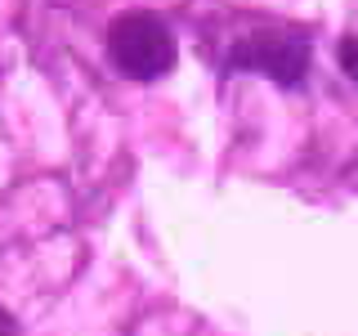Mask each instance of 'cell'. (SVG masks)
Returning a JSON list of instances; mask_svg holds the SVG:
<instances>
[{"label": "cell", "mask_w": 358, "mask_h": 336, "mask_svg": "<svg viewBox=\"0 0 358 336\" xmlns=\"http://www.w3.org/2000/svg\"><path fill=\"white\" fill-rule=\"evenodd\" d=\"M108 54L134 81H157L175 67V36L157 14L148 9H130L112 22L108 31Z\"/></svg>", "instance_id": "obj_1"}, {"label": "cell", "mask_w": 358, "mask_h": 336, "mask_svg": "<svg viewBox=\"0 0 358 336\" xmlns=\"http://www.w3.org/2000/svg\"><path fill=\"white\" fill-rule=\"evenodd\" d=\"M238 72H260L278 85H300L309 72V41L300 31H255L229 50Z\"/></svg>", "instance_id": "obj_2"}, {"label": "cell", "mask_w": 358, "mask_h": 336, "mask_svg": "<svg viewBox=\"0 0 358 336\" xmlns=\"http://www.w3.org/2000/svg\"><path fill=\"white\" fill-rule=\"evenodd\" d=\"M341 67L358 81V36H350V41H341Z\"/></svg>", "instance_id": "obj_3"}]
</instances>
